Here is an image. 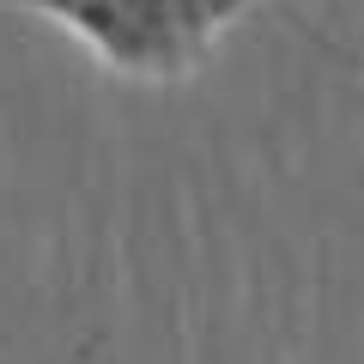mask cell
Masks as SVG:
<instances>
[{
  "instance_id": "6da1fadb",
  "label": "cell",
  "mask_w": 364,
  "mask_h": 364,
  "mask_svg": "<svg viewBox=\"0 0 364 364\" xmlns=\"http://www.w3.org/2000/svg\"><path fill=\"white\" fill-rule=\"evenodd\" d=\"M0 6L61 18L122 79H188L195 67H207L219 31L261 0H0Z\"/></svg>"
}]
</instances>
